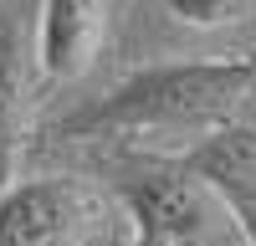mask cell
Segmentation results:
<instances>
[{"instance_id":"cell-8","label":"cell","mask_w":256,"mask_h":246,"mask_svg":"<svg viewBox=\"0 0 256 246\" xmlns=\"http://www.w3.org/2000/svg\"><path fill=\"white\" fill-rule=\"evenodd\" d=\"M134 246H159V241H148V236H138V231H134Z\"/></svg>"},{"instance_id":"cell-3","label":"cell","mask_w":256,"mask_h":246,"mask_svg":"<svg viewBox=\"0 0 256 246\" xmlns=\"http://www.w3.org/2000/svg\"><path fill=\"white\" fill-rule=\"evenodd\" d=\"M118 205L128 210L134 231L159 246H241L236 216L184 164H159V170L128 174L118 184Z\"/></svg>"},{"instance_id":"cell-7","label":"cell","mask_w":256,"mask_h":246,"mask_svg":"<svg viewBox=\"0 0 256 246\" xmlns=\"http://www.w3.org/2000/svg\"><path fill=\"white\" fill-rule=\"evenodd\" d=\"M159 6L180 20V26H195V31H230L251 20L256 0H159Z\"/></svg>"},{"instance_id":"cell-6","label":"cell","mask_w":256,"mask_h":246,"mask_svg":"<svg viewBox=\"0 0 256 246\" xmlns=\"http://www.w3.org/2000/svg\"><path fill=\"white\" fill-rule=\"evenodd\" d=\"M31 41L16 16H0V190L16 184V159L31 123Z\"/></svg>"},{"instance_id":"cell-5","label":"cell","mask_w":256,"mask_h":246,"mask_svg":"<svg viewBox=\"0 0 256 246\" xmlns=\"http://www.w3.org/2000/svg\"><path fill=\"white\" fill-rule=\"evenodd\" d=\"M108 36V0H41L36 10V72L46 82H77Z\"/></svg>"},{"instance_id":"cell-1","label":"cell","mask_w":256,"mask_h":246,"mask_svg":"<svg viewBox=\"0 0 256 246\" xmlns=\"http://www.w3.org/2000/svg\"><path fill=\"white\" fill-rule=\"evenodd\" d=\"M256 88L251 56H184L128 72L118 88L62 123L67 138H108V134H216L236 118L241 98Z\"/></svg>"},{"instance_id":"cell-2","label":"cell","mask_w":256,"mask_h":246,"mask_svg":"<svg viewBox=\"0 0 256 246\" xmlns=\"http://www.w3.org/2000/svg\"><path fill=\"white\" fill-rule=\"evenodd\" d=\"M113 195L82 174H36L0 190V246H102Z\"/></svg>"},{"instance_id":"cell-4","label":"cell","mask_w":256,"mask_h":246,"mask_svg":"<svg viewBox=\"0 0 256 246\" xmlns=\"http://www.w3.org/2000/svg\"><path fill=\"white\" fill-rule=\"evenodd\" d=\"M180 164L226 200V210L236 216L241 246H256V123L230 118L226 128L195 138Z\"/></svg>"}]
</instances>
